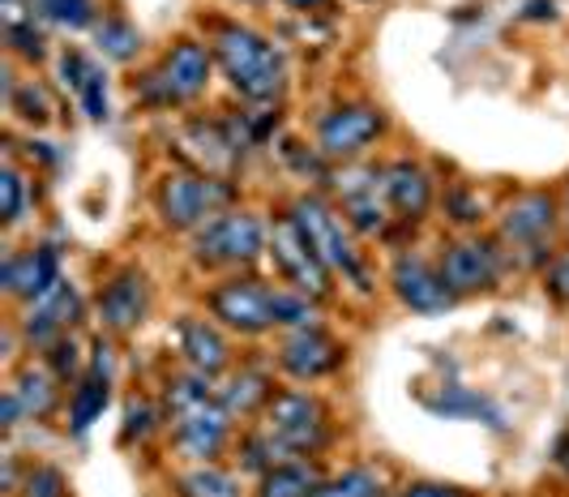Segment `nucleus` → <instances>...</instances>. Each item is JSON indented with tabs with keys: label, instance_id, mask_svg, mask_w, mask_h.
<instances>
[{
	"label": "nucleus",
	"instance_id": "5701e85b",
	"mask_svg": "<svg viewBox=\"0 0 569 497\" xmlns=\"http://www.w3.org/2000/svg\"><path fill=\"white\" fill-rule=\"evenodd\" d=\"M425 408L432 411V416H450V420H485L488 429H506V416H501V408L488 399V395H480V390H471V386H441L437 395H425Z\"/></svg>",
	"mask_w": 569,
	"mask_h": 497
},
{
	"label": "nucleus",
	"instance_id": "37998d69",
	"mask_svg": "<svg viewBox=\"0 0 569 497\" xmlns=\"http://www.w3.org/2000/svg\"><path fill=\"white\" fill-rule=\"evenodd\" d=\"M0 425H4V434H13L22 425V408H18L13 390H4V399H0Z\"/></svg>",
	"mask_w": 569,
	"mask_h": 497
},
{
	"label": "nucleus",
	"instance_id": "412c9836",
	"mask_svg": "<svg viewBox=\"0 0 569 497\" xmlns=\"http://www.w3.org/2000/svg\"><path fill=\"white\" fill-rule=\"evenodd\" d=\"M82 318V296L64 279L57 292H48L43 300H34L27 318H22V339L30 348H52L57 339L69 335V326Z\"/></svg>",
	"mask_w": 569,
	"mask_h": 497
},
{
	"label": "nucleus",
	"instance_id": "b1692460",
	"mask_svg": "<svg viewBox=\"0 0 569 497\" xmlns=\"http://www.w3.org/2000/svg\"><path fill=\"white\" fill-rule=\"evenodd\" d=\"M270 399H274V386H270L266 374H257V369H240V374L228 378V386H219V404L231 411V420L261 416Z\"/></svg>",
	"mask_w": 569,
	"mask_h": 497
},
{
	"label": "nucleus",
	"instance_id": "39448f33",
	"mask_svg": "<svg viewBox=\"0 0 569 497\" xmlns=\"http://www.w3.org/2000/svg\"><path fill=\"white\" fill-rule=\"evenodd\" d=\"M236 202V185L228 176L206 172H168L154 189V210L171 232H201Z\"/></svg>",
	"mask_w": 569,
	"mask_h": 497
},
{
	"label": "nucleus",
	"instance_id": "f3484780",
	"mask_svg": "<svg viewBox=\"0 0 569 497\" xmlns=\"http://www.w3.org/2000/svg\"><path fill=\"white\" fill-rule=\"evenodd\" d=\"M99 322L108 326L112 335H129L146 322L150 314V279L138 266H120L112 279L99 288Z\"/></svg>",
	"mask_w": 569,
	"mask_h": 497
},
{
	"label": "nucleus",
	"instance_id": "f8f14e48",
	"mask_svg": "<svg viewBox=\"0 0 569 497\" xmlns=\"http://www.w3.org/2000/svg\"><path fill=\"white\" fill-rule=\"evenodd\" d=\"M437 270L455 296L492 292L501 279V249L492 240H480V236H462V240H450L441 249Z\"/></svg>",
	"mask_w": 569,
	"mask_h": 497
},
{
	"label": "nucleus",
	"instance_id": "393cba45",
	"mask_svg": "<svg viewBox=\"0 0 569 497\" xmlns=\"http://www.w3.org/2000/svg\"><path fill=\"white\" fill-rule=\"evenodd\" d=\"M321 480L326 476L313 459H291V464H279L274 471L257 476V497H313Z\"/></svg>",
	"mask_w": 569,
	"mask_h": 497
},
{
	"label": "nucleus",
	"instance_id": "6e6552de",
	"mask_svg": "<svg viewBox=\"0 0 569 497\" xmlns=\"http://www.w3.org/2000/svg\"><path fill=\"white\" fill-rule=\"evenodd\" d=\"M261 254H270V228L253 210H223L193 232V262L201 270H244Z\"/></svg>",
	"mask_w": 569,
	"mask_h": 497
},
{
	"label": "nucleus",
	"instance_id": "72a5a7b5",
	"mask_svg": "<svg viewBox=\"0 0 569 497\" xmlns=\"http://www.w3.org/2000/svg\"><path fill=\"white\" fill-rule=\"evenodd\" d=\"M0 210H4V228H18L22 219H27V176L18 172L13 163L0 172Z\"/></svg>",
	"mask_w": 569,
	"mask_h": 497
},
{
	"label": "nucleus",
	"instance_id": "a19ab883",
	"mask_svg": "<svg viewBox=\"0 0 569 497\" xmlns=\"http://www.w3.org/2000/svg\"><path fill=\"white\" fill-rule=\"evenodd\" d=\"M543 292L552 296L557 305H569V254L543 266Z\"/></svg>",
	"mask_w": 569,
	"mask_h": 497
},
{
	"label": "nucleus",
	"instance_id": "7ed1b4c3",
	"mask_svg": "<svg viewBox=\"0 0 569 497\" xmlns=\"http://www.w3.org/2000/svg\"><path fill=\"white\" fill-rule=\"evenodd\" d=\"M210 69H214V52L201 39H176L163 57L154 60L146 73L129 82L133 103L146 112H176L198 103L206 87H210Z\"/></svg>",
	"mask_w": 569,
	"mask_h": 497
},
{
	"label": "nucleus",
	"instance_id": "c756f323",
	"mask_svg": "<svg viewBox=\"0 0 569 497\" xmlns=\"http://www.w3.org/2000/svg\"><path fill=\"white\" fill-rule=\"evenodd\" d=\"M94 39H99V52L103 57H112V60H133L138 52H142V30L133 27L129 18H99L94 22Z\"/></svg>",
	"mask_w": 569,
	"mask_h": 497
},
{
	"label": "nucleus",
	"instance_id": "4c0bfd02",
	"mask_svg": "<svg viewBox=\"0 0 569 497\" xmlns=\"http://www.w3.org/2000/svg\"><path fill=\"white\" fill-rule=\"evenodd\" d=\"M94 69H99V64L86 57V52H78V48H64V52H60V82L73 90V95H82V87L90 82Z\"/></svg>",
	"mask_w": 569,
	"mask_h": 497
},
{
	"label": "nucleus",
	"instance_id": "9d476101",
	"mask_svg": "<svg viewBox=\"0 0 569 497\" xmlns=\"http://www.w3.org/2000/svg\"><path fill=\"white\" fill-rule=\"evenodd\" d=\"M381 133H386V112L365 99L335 103L317 117V150L330 163H356L365 150L381 142Z\"/></svg>",
	"mask_w": 569,
	"mask_h": 497
},
{
	"label": "nucleus",
	"instance_id": "f257e3e1",
	"mask_svg": "<svg viewBox=\"0 0 569 497\" xmlns=\"http://www.w3.org/2000/svg\"><path fill=\"white\" fill-rule=\"evenodd\" d=\"M210 52L240 99H249L257 108H270L283 99L287 60L261 30L244 22H210Z\"/></svg>",
	"mask_w": 569,
	"mask_h": 497
},
{
	"label": "nucleus",
	"instance_id": "20e7f679",
	"mask_svg": "<svg viewBox=\"0 0 569 497\" xmlns=\"http://www.w3.org/2000/svg\"><path fill=\"white\" fill-rule=\"evenodd\" d=\"M287 219L296 223V232L305 236V245H309L317 258L326 262L330 275H342L356 292H365V296L372 292L369 266H365L360 249H356V240H351L356 232L342 223V215L326 202V198H317V193H300V198H291Z\"/></svg>",
	"mask_w": 569,
	"mask_h": 497
},
{
	"label": "nucleus",
	"instance_id": "ea45409f",
	"mask_svg": "<svg viewBox=\"0 0 569 497\" xmlns=\"http://www.w3.org/2000/svg\"><path fill=\"white\" fill-rule=\"evenodd\" d=\"M22 497H69V485L60 468H34L22 485Z\"/></svg>",
	"mask_w": 569,
	"mask_h": 497
},
{
	"label": "nucleus",
	"instance_id": "4be33fe9",
	"mask_svg": "<svg viewBox=\"0 0 569 497\" xmlns=\"http://www.w3.org/2000/svg\"><path fill=\"white\" fill-rule=\"evenodd\" d=\"M176 335H180V351H184L189 369L201 374V378H219L231 365V344L219 322L198 318V314H184L176 322Z\"/></svg>",
	"mask_w": 569,
	"mask_h": 497
},
{
	"label": "nucleus",
	"instance_id": "2f4dec72",
	"mask_svg": "<svg viewBox=\"0 0 569 497\" xmlns=\"http://www.w3.org/2000/svg\"><path fill=\"white\" fill-rule=\"evenodd\" d=\"M39 13L52 18L57 27H69V30H86L99 22L94 0H39Z\"/></svg>",
	"mask_w": 569,
	"mask_h": 497
},
{
	"label": "nucleus",
	"instance_id": "c9c22d12",
	"mask_svg": "<svg viewBox=\"0 0 569 497\" xmlns=\"http://www.w3.org/2000/svg\"><path fill=\"white\" fill-rule=\"evenodd\" d=\"M9 52H18L22 60H43L48 57V39L43 30H34V22H9Z\"/></svg>",
	"mask_w": 569,
	"mask_h": 497
},
{
	"label": "nucleus",
	"instance_id": "6ab92c4d",
	"mask_svg": "<svg viewBox=\"0 0 569 497\" xmlns=\"http://www.w3.org/2000/svg\"><path fill=\"white\" fill-rule=\"evenodd\" d=\"M0 284H4V292L18 296V300H43V296L57 292L60 284H64L60 249L39 245V249H27V254H9L4 266H0Z\"/></svg>",
	"mask_w": 569,
	"mask_h": 497
},
{
	"label": "nucleus",
	"instance_id": "f704fd0d",
	"mask_svg": "<svg viewBox=\"0 0 569 497\" xmlns=\"http://www.w3.org/2000/svg\"><path fill=\"white\" fill-rule=\"evenodd\" d=\"M159 429V408L150 399H129L124 404V425H120V441H146Z\"/></svg>",
	"mask_w": 569,
	"mask_h": 497
},
{
	"label": "nucleus",
	"instance_id": "423d86ee",
	"mask_svg": "<svg viewBox=\"0 0 569 497\" xmlns=\"http://www.w3.org/2000/svg\"><path fill=\"white\" fill-rule=\"evenodd\" d=\"M283 292L287 288H270L253 275H231L206 292V309L223 330L257 339V335L283 326Z\"/></svg>",
	"mask_w": 569,
	"mask_h": 497
},
{
	"label": "nucleus",
	"instance_id": "a211bd4d",
	"mask_svg": "<svg viewBox=\"0 0 569 497\" xmlns=\"http://www.w3.org/2000/svg\"><path fill=\"white\" fill-rule=\"evenodd\" d=\"M381 189H386V202L395 210V219L399 223H420L428 219V210H432V198H437V189H432V176H428L425 163H416V159H395V163H386L381 168Z\"/></svg>",
	"mask_w": 569,
	"mask_h": 497
},
{
	"label": "nucleus",
	"instance_id": "e433bc0d",
	"mask_svg": "<svg viewBox=\"0 0 569 497\" xmlns=\"http://www.w3.org/2000/svg\"><path fill=\"white\" fill-rule=\"evenodd\" d=\"M48 374H57V381H73L82 374V351L73 344V335H64L48 348Z\"/></svg>",
	"mask_w": 569,
	"mask_h": 497
},
{
	"label": "nucleus",
	"instance_id": "a18cd8bd",
	"mask_svg": "<svg viewBox=\"0 0 569 497\" xmlns=\"http://www.w3.org/2000/svg\"><path fill=\"white\" fill-rule=\"evenodd\" d=\"M527 18H548V22H552V18H557V4H552V0H531V13H527Z\"/></svg>",
	"mask_w": 569,
	"mask_h": 497
},
{
	"label": "nucleus",
	"instance_id": "c03bdc74",
	"mask_svg": "<svg viewBox=\"0 0 569 497\" xmlns=\"http://www.w3.org/2000/svg\"><path fill=\"white\" fill-rule=\"evenodd\" d=\"M552 464H557V471H561V476H569V429L557 438V446H552Z\"/></svg>",
	"mask_w": 569,
	"mask_h": 497
},
{
	"label": "nucleus",
	"instance_id": "473e14b6",
	"mask_svg": "<svg viewBox=\"0 0 569 497\" xmlns=\"http://www.w3.org/2000/svg\"><path fill=\"white\" fill-rule=\"evenodd\" d=\"M441 206H446V219L458 223V228H476V223L485 219V202H480V193H476V189H467V185H450V189H446V198H441Z\"/></svg>",
	"mask_w": 569,
	"mask_h": 497
},
{
	"label": "nucleus",
	"instance_id": "dca6fc26",
	"mask_svg": "<svg viewBox=\"0 0 569 497\" xmlns=\"http://www.w3.org/2000/svg\"><path fill=\"white\" fill-rule=\"evenodd\" d=\"M390 288H395L402 309L425 314V318L428 314H446L458 300V296L446 288L441 270L432 262H425L420 254H399V258H395V266H390Z\"/></svg>",
	"mask_w": 569,
	"mask_h": 497
},
{
	"label": "nucleus",
	"instance_id": "a878e982",
	"mask_svg": "<svg viewBox=\"0 0 569 497\" xmlns=\"http://www.w3.org/2000/svg\"><path fill=\"white\" fill-rule=\"evenodd\" d=\"M13 399H18V408H22V416L27 420H43L48 411L57 408V374H43V369H34V365H27L18 378H13Z\"/></svg>",
	"mask_w": 569,
	"mask_h": 497
},
{
	"label": "nucleus",
	"instance_id": "9b49d317",
	"mask_svg": "<svg viewBox=\"0 0 569 497\" xmlns=\"http://www.w3.org/2000/svg\"><path fill=\"white\" fill-rule=\"evenodd\" d=\"M270 258H274V270H279V279H283L287 288L305 292L309 300H326L330 296V270L305 245V236L296 232V223L287 215H279L270 223Z\"/></svg>",
	"mask_w": 569,
	"mask_h": 497
},
{
	"label": "nucleus",
	"instance_id": "0eeeda50",
	"mask_svg": "<svg viewBox=\"0 0 569 497\" xmlns=\"http://www.w3.org/2000/svg\"><path fill=\"white\" fill-rule=\"evenodd\" d=\"M561 198L548 189H527L497 215V240L510 245L527 266L552 262V236L561 232Z\"/></svg>",
	"mask_w": 569,
	"mask_h": 497
},
{
	"label": "nucleus",
	"instance_id": "2eb2a0df",
	"mask_svg": "<svg viewBox=\"0 0 569 497\" xmlns=\"http://www.w3.org/2000/svg\"><path fill=\"white\" fill-rule=\"evenodd\" d=\"M335 185L342 193V223L356 236H386L390 202H386V189H381V168H347V176Z\"/></svg>",
	"mask_w": 569,
	"mask_h": 497
},
{
	"label": "nucleus",
	"instance_id": "cd10ccee",
	"mask_svg": "<svg viewBox=\"0 0 569 497\" xmlns=\"http://www.w3.org/2000/svg\"><path fill=\"white\" fill-rule=\"evenodd\" d=\"M291 459H296V455H291L274 434H266V429L240 438V468L253 471V476H266V471H274L279 464H291Z\"/></svg>",
	"mask_w": 569,
	"mask_h": 497
},
{
	"label": "nucleus",
	"instance_id": "58836bf2",
	"mask_svg": "<svg viewBox=\"0 0 569 497\" xmlns=\"http://www.w3.org/2000/svg\"><path fill=\"white\" fill-rule=\"evenodd\" d=\"M78 99H82V112L90 120H108V117H112V108H108V73H103V69H94V73H90V82L82 87V95H78Z\"/></svg>",
	"mask_w": 569,
	"mask_h": 497
},
{
	"label": "nucleus",
	"instance_id": "aec40b11",
	"mask_svg": "<svg viewBox=\"0 0 569 497\" xmlns=\"http://www.w3.org/2000/svg\"><path fill=\"white\" fill-rule=\"evenodd\" d=\"M108 399H112V344L94 339V360H90L86 378L73 390V404H69V434L73 438L90 434V425L103 416Z\"/></svg>",
	"mask_w": 569,
	"mask_h": 497
},
{
	"label": "nucleus",
	"instance_id": "de8ad7c7",
	"mask_svg": "<svg viewBox=\"0 0 569 497\" xmlns=\"http://www.w3.org/2000/svg\"><path fill=\"white\" fill-rule=\"evenodd\" d=\"M561 202H566V210H569V185H566V198H561Z\"/></svg>",
	"mask_w": 569,
	"mask_h": 497
},
{
	"label": "nucleus",
	"instance_id": "09e8293b",
	"mask_svg": "<svg viewBox=\"0 0 569 497\" xmlns=\"http://www.w3.org/2000/svg\"><path fill=\"white\" fill-rule=\"evenodd\" d=\"M566 249H569V219H566Z\"/></svg>",
	"mask_w": 569,
	"mask_h": 497
},
{
	"label": "nucleus",
	"instance_id": "49530a36",
	"mask_svg": "<svg viewBox=\"0 0 569 497\" xmlns=\"http://www.w3.org/2000/svg\"><path fill=\"white\" fill-rule=\"evenodd\" d=\"M283 4H291V9H300V13H313V9H326L330 0H283Z\"/></svg>",
	"mask_w": 569,
	"mask_h": 497
},
{
	"label": "nucleus",
	"instance_id": "7c9ffc66",
	"mask_svg": "<svg viewBox=\"0 0 569 497\" xmlns=\"http://www.w3.org/2000/svg\"><path fill=\"white\" fill-rule=\"evenodd\" d=\"M176 489H180V497H240V480L214 464H201L189 476H180Z\"/></svg>",
	"mask_w": 569,
	"mask_h": 497
},
{
	"label": "nucleus",
	"instance_id": "4468645a",
	"mask_svg": "<svg viewBox=\"0 0 569 497\" xmlns=\"http://www.w3.org/2000/svg\"><path fill=\"white\" fill-rule=\"evenodd\" d=\"M176 155L193 168V172L206 176H231L240 168V150L231 147L223 120H206V117H189L180 129H176Z\"/></svg>",
	"mask_w": 569,
	"mask_h": 497
},
{
	"label": "nucleus",
	"instance_id": "bb28decb",
	"mask_svg": "<svg viewBox=\"0 0 569 497\" xmlns=\"http://www.w3.org/2000/svg\"><path fill=\"white\" fill-rule=\"evenodd\" d=\"M4 103H9V112L22 120V125H30V129H43L48 120H52V99H48V90L39 87L34 78H27V82H4Z\"/></svg>",
	"mask_w": 569,
	"mask_h": 497
},
{
	"label": "nucleus",
	"instance_id": "c85d7f7f",
	"mask_svg": "<svg viewBox=\"0 0 569 497\" xmlns=\"http://www.w3.org/2000/svg\"><path fill=\"white\" fill-rule=\"evenodd\" d=\"M313 497H386V476L369 464H356L347 468L342 476H330L317 485Z\"/></svg>",
	"mask_w": 569,
	"mask_h": 497
},
{
	"label": "nucleus",
	"instance_id": "f03ea898",
	"mask_svg": "<svg viewBox=\"0 0 569 497\" xmlns=\"http://www.w3.org/2000/svg\"><path fill=\"white\" fill-rule=\"evenodd\" d=\"M163 416L171 425V446L180 459L214 464L231 438V411L219 404V390L201 374L168 378L163 386Z\"/></svg>",
	"mask_w": 569,
	"mask_h": 497
},
{
	"label": "nucleus",
	"instance_id": "ddd939ff",
	"mask_svg": "<svg viewBox=\"0 0 569 497\" xmlns=\"http://www.w3.org/2000/svg\"><path fill=\"white\" fill-rule=\"evenodd\" d=\"M342 365H347V348H342L330 330H321V326L291 330L283 344H279V369L291 381L335 378Z\"/></svg>",
	"mask_w": 569,
	"mask_h": 497
},
{
	"label": "nucleus",
	"instance_id": "79ce46f5",
	"mask_svg": "<svg viewBox=\"0 0 569 497\" xmlns=\"http://www.w3.org/2000/svg\"><path fill=\"white\" fill-rule=\"evenodd\" d=\"M399 497H476V494L462 489V485H450V480H411V485H402Z\"/></svg>",
	"mask_w": 569,
	"mask_h": 497
},
{
	"label": "nucleus",
	"instance_id": "1a4fd4ad",
	"mask_svg": "<svg viewBox=\"0 0 569 497\" xmlns=\"http://www.w3.org/2000/svg\"><path fill=\"white\" fill-rule=\"evenodd\" d=\"M261 429L274 434L296 459L321 455L335 441V420L326 399H317L309 390H274V399L261 411Z\"/></svg>",
	"mask_w": 569,
	"mask_h": 497
}]
</instances>
